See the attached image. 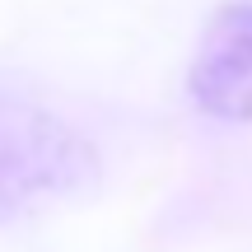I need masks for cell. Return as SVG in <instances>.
<instances>
[{"label": "cell", "mask_w": 252, "mask_h": 252, "mask_svg": "<svg viewBox=\"0 0 252 252\" xmlns=\"http://www.w3.org/2000/svg\"><path fill=\"white\" fill-rule=\"evenodd\" d=\"M98 178V145L65 112L0 84V224L42 215Z\"/></svg>", "instance_id": "cell-1"}, {"label": "cell", "mask_w": 252, "mask_h": 252, "mask_svg": "<svg viewBox=\"0 0 252 252\" xmlns=\"http://www.w3.org/2000/svg\"><path fill=\"white\" fill-rule=\"evenodd\" d=\"M191 103L220 122H252V5L229 9L210 28L187 75Z\"/></svg>", "instance_id": "cell-2"}]
</instances>
